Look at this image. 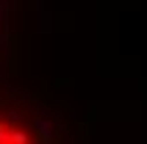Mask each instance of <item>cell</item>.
<instances>
[{"label": "cell", "instance_id": "cell-1", "mask_svg": "<svg viewBox=\"0 0 147 144\" xmlns=\"http://www.w3.org/2000/svg\"><path fill=\"white\" fill-rule=\"evenodd\" d=\"M0 144H42V133L28 119L0 105Z\"/></svg>", "mask_w": 147, "mask_h": 144}]
</instances>
